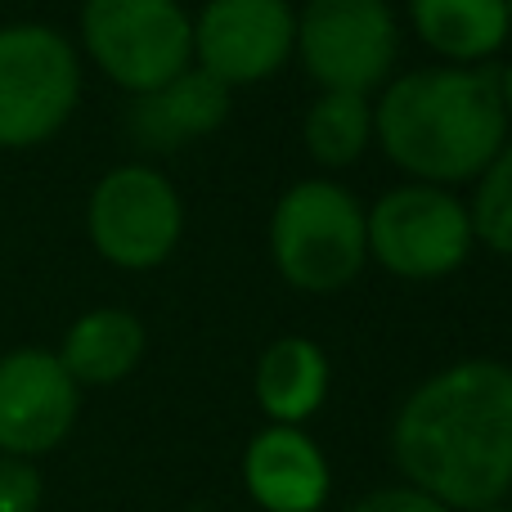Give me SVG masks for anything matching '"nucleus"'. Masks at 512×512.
I'll use <instances>...</instances> for the list:
<instances>
[{
  "label": "nucleus",
  "mask_w": 512,
  "mask_h": 512,
  "mask_svg": "<svg viewBox=\"0 0 512 512\" xmlns=\"http://www.w3.org/2000/svg\"><path fill=\"white\" fill-rule=\"evenodd\" d=\"M391 454L409 486L445 508H495L512 490V369L459 360L400 405Z\"/></svg>",
  "instance_id": "obj_1"
},
{
  "label": "nucleus",
  "mask_w": 512,
  "mask_h": 512,
  "mask_svg": "<svg viewBox=\"0 0 512 512\" xmlns=\"http://www.w3.org/2000/svg\"><path fill=\"white\" fill-rule=\"evenodd\" d=\"M373 135L400 171L423 185H463L508 144L499 72L418 68L387 81L373 108Z\"/></svg>",
  "instance_id": "obj_2"
},
{
  "label": "nucleus",
  "mask_w": 512,
  "mask_h": 512,
  "mask_svg": "<svg viewBox=\"0 0 512 512\" xmlns=\"http://www.w3.org/2000/svg\"><path fill=\"white\" fill-rule=\"evenodd\" d=\"M270 256L301 292H342L369 261L364 207L333 180H301L270 216Z\"/></svg>",
  "instance_id": "obj_3"
},
{
  "label": "nucleus",
  "mask_w": 512,
  "mask_h": 512,
  "mask_svg": "<svg viewBox=\"0 0 512 512\" xmlns=\"http://www.w3.org/2000/svg\"><path fill=\"white\" fill-rule=\"evenodd\" d=\"M81 45L113 86L140 99L194 63V18L180 0H86Z\"/></svg>",
  "instance_id": "obj_4"
},
{
  "label": "nucleus",
  "mask_w": 512,
  "mask_h": 512,
  "mask_svg": "<svg viewBox=\"0 0 512 512\" xmlns=\"http://www.w3.org/2000/svg\"><path fill=\"white\" fill-rule=\"evenodd\" d=\"M81 99V59L45 23L0 27V149H36L68 126Z\"/></svg>",
  "instance_id": "obj_5"
},
{
  "label": "nucleus",
  "mask_w": 512,
  "mask_h": 512,
  "mask_svg": "<svg viewBox=\"0 0 512 512\" xmlns=\"http://www.w3.org/2000/svg\"><path fill=\"white\" fill-rule=\"evenodd\" d=\"M369 256L400 279H445L472 252L468 207L441 185H400L364 212Z\"/></svg>",
  "instance_id": "obj_6"
},
{
  "label": "nucleus",
  "mask_w": 512,
  "mask_h": 512,
  "mask_svg": "<svg viewBox=\"0 0 512 512\" xmlns=\"http://www.w3.org/2000/svg\"><path fill=\"white\" fill-rule=\"evenodd\" d=\"M292 50L324 90L373 95L396 68L400 27L387 0H306Z\"/></svg>",
  "instance_id": "obj_7"
},
{
  "label": "nucleus",
  "mask_w": 512,
  "mask_h": 512,
  "mask_svg": "<svg viewBox=\"0 0 512 512\" xmlns=\"http://www.w3.org/2000/svg\"><path fill=\"white\" fill-rule=\"evenodd\" d=\"M185 207L162 171L126 162L113 167L95 189L86 207V230L95 252L117 270H153L180 243Z\"/></svg>",
  "instance_id": "obj_8"
},
{
  "label": "nucleus",
  "mask_w": 512,
  "mask_h": 512,
  "mask_svg": "<svg viewBox=\"0 0 512 512\" xmlns=\"http://www.w3.org/2000/svg\"><path fill=\"white\" fill-rule=\"evenodd\" d=\"M292 41L297 14L288 0H207L194 18V63L230 90L279 72Z\"/></svg>",
  "instance_id": "obj_9"
},
{
  "label": "nucleus",
  "mask_w": 512,
  "mask_h": 512,
  "mask_svg": "<svg viewBox=\"0 0 512 512\" xmlns=\"http://www.w3.org/2000/svg\"><path fill=\"white\" fill-rule=\"evenodd\" d=\"M81 387L54 351L18 346L0 355V454L36 459L68 441Z\"/></svg>",
  "instance_id": "obj_10"
},
{
  "label": "nucleus",
  "mask_w": 512,
  "mask_h": 512,
  "mask_svg": "<svg viewBox=\"0 0 512 512\" xmlns=\"http://www.w3.org/2000/svg\"><path fill=\"white\" fill-rule=\"evenodd\" d=\"M243 486L265 512H319L328 499V459L301 427L270 423L243 454Z\"/></svg>",
  "instance_id": "obj_11"
},
{
  "label": "nucleus",
  "mask_w": 512,
  "mask_h": 512,
  "mask_svg": "<svg viewBox=\"0 0 512 512\" xmlns=\"http://www.w3.org/2000/svg\"><path fill=\"white\" fill-rule=\"evenodd\" d=\"M59 364L72 373L77 387H113L140 364L144 355V324L131 310L99 306L86 310L81 319H72V328L63 333Z\"/></svg>",
  "instance_id": "obj_12"
},
{
  "label": "nucleus",
  "mask_w": 512,
  "mask_h": 512,
  "mask_svg": "<svg viewBox=\"0 0 512 512\" xmlns=\"http://www.w3.org/2000/svg\"><path fill=\"white\" fill-rule=\"evenodd\" d=\"M328 396V355L306 337H279L256 360V405L270 423L301 427Z\"/></svg>",
  "instance_id": "obj_13"
},
{
  "label": "nucleus",
  "mask_w": 512,
  "mask_h": 512,
  "mask_svg": "<svg viewBox=\"0 0 512 512\" xmlns=\"http://www.w3.org/2000/svg\"><path fill=\"white\" fill-rule=\"evenodd\" d=\"M409 18L414 32L459 68L499 54L512 36L504 0H409Z\"/></svg>",
  "instance_id": "obj_14"
},
{
  "label": "nucleus",
  "mask_w": 512,
  "mask_h": 512,
  "mask_svg": "<svg viewBox=\"0 0 512 512\" xmlns=\"http://www.w3.org/2000/svg\"><path fill=\"white\" fill-rule=\"evenodd\" d=\"M225 113H230V86L198 63H189L176 81H167L153 95H140V131L153 144H180L207 135L225 122Z\"/></svg>",
  "instance_id": "obj_15"
},
{
  "label": "nucleus",
  "mask_w": 512,
  "mask_h": 512,
  "mask_svg": "<svg viewBox=\"0 0 512 512\" xmlns=\"http://www.w3.org/2000/svg\"><path fill=\"white\" fill-rule=\"evenodd\" d=\"M306 149L324 167H351L373 140V104L355 90H324L306 113Z\"/></svg>",
  "instance_id": "obj_16"
},
{
  "label": "nucleus",
  "mask_w": 512,
  "mask_h": 512,
  "mask_svg": "<svg viewBox=\"0 0 512 512\" xmlns=\"http://www.w3.org/2000/svg\"><path fill=\"white\" fill-rule=\"evenodd\" d=\"M468 221H472V239L512 261V144H504L490 158V167L477 176Z\"/></svg>",
  "instance_id": "obj_17"
},
{
  "label": "nucleus",
  "mask_w": 512,
  "mask_h": 512,
  "mask_svg": "<svg viewBox=\"0 0 512 512\" xmlns=\"http://www.w3.org/2000/svg\"><path fill=\"white\" fill-rule=\"evenodd\" d=\"M45 499V481L32 459L0 454V512H36Z\"/></svg>",
  "instance_id": "obj_18"
},
{
  "label": "nucleus",
  "mask_w": 512,
  "mask_h": 512,
  "mask_svg": "<svg viewBox=\"0 0 512 512\" xmlns=\"http://www.w3.org/2000/svg\"><path fill=\"white\" fill-rule=\"evenodd\" d=\"M351 512H454L441 499L423 495L414 486H396V490H378V495H364L360 504H351Z\"/></svg>",
  "instance_id": "obj_19"
},
{
  "label": "nucleus",
  "mask_w": 512,
  "mask_h": 512,
  "mask_svg": "<svg viewBox=\"0 0 512 512\" xmlns=\"http://www.w3.org/2000/svg\"><path fill=\"white\" fill-rule=\"evenodd\" d=\"M499 99H504V113H508V122H512V63L499 72Z\"/></svg>",
  "instance_id": "obj_20"
},
{
  "label": "nucleus",
  "mask_w": 512,
  "mask_h": 512,
  "mask_svg": "<svg viewBox=\"0 0 512 512\" xmlns=\"http://www.w3.org/2000/svg\"><path fill=\"white\" fill-rule=\"evenodd\" d=\"M481 512H512V508H499V504H495V508H481Z\"/></svg>",
  "instance_id": "obj_21"
},
{
  "label": "nucleus",
  "mask_w": 512,
  "mask_h": 512,
  "mask_svg": "<svg viewBox=\"0 0 512 512\" xmlns=\"http://www.w3.org/2000/svg\"><path fill=\"white\" fill-rule=\"evenodd\" d=\"M504 5H508V27H512V0H504Z\"/></svg>",
  "instance_id": "obj_22"
}]
</instances>
